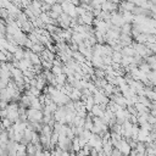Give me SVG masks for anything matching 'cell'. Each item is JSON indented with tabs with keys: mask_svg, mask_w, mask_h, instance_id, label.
Masks as SVG:
<instances>
[{
	"mask_svg": "<svg viewBox=\"0 0 156 156\" xmlns=\"http://www.w3.org/2000/svg\"><path fill=\"white\" fill-rule=\"evenodd\" d=\"M27 121L28 122H41L43 119V110H38V108H33V107H28L27 108Z\"/></svg>",
	"mask_w": 156,
	"mask_h": 156,
	"instance_id": "1",
	"label": "cell"
},
{
	"mask_svg": "<svg viewBox=\"0 0 156 156\" xmlns=\"http://www.w3.org/2000/svg\"><path fill=\"white\" fill-rule=\"evenodd\" d=\"M115 146L119 149V151L122 152V155H129V152H130V145H129V143L124 138H122Z\"/></svg>",
	"mask_w": 156,
	"mask_h": 156,
	"instance_id": "2",
	"label": "cell"
},
{
	"mask_svg": "<svg viewBox=\"0 0 156 156\" xmlns=\"http://www.w3.org/2000/svg\"><path fill=\"white\" fill-rule=\"evenodd\" d=\"M101 10H104V11H110V12L117 11V10H118V4H115V2H111L110 0H106L105 2L101 4Z\"/></svg>",
	"mask_w": 156,
	"mask_h": 156,
	"instance_id": "3",
	"label": "cell"
},
{
	"mask_svg": "<svg viewBox=\"0 0 156 156\" xmlns=\"http://www.w3.org/2000/svg\"><path fill=\"white\" fill-rule=\"evenodd\" d=\"M118 43H119L122 46L132 45V43H133V37H132L130 34L121 33V34H119V39H118Z\"/></svg>",
	"mask_w": 156,
	"mask_h": 156,
	"instance_id": "4",
	"label": "cell"
},
{
	"mask_svg": "<svg viewBox=\"0 0 156 156\" xmlns=\"http://www.w3.org/2000/svg\"><path fill=\"white\" fill-rule=\"evenodd\" d=\"M89 113L91 116H95V117H102L104 116V110L100 107L99 104H94L93 107H91V110L89 111Z\"/></svg>",
	"mask_w": 156,
	"mask_h": 156,
	"instance_id": "5",
	"label": "cell"
},
{
	"mask_svg": "<svg viewBox=\"0 0 156 156\" xmlns=\"http://www.w3.org/2000/svg\"><path fill=\"white\" fill-rule=\"evenodd\" d=\"M121 52H122L123 56H134V55L136 54L135 50H134V48H133L132 45H126V46H123L122 50H121Z\"/></svg>",
	"mask_w": 156,
	"mask_h": 156,
	"instance_id": "6",
	"label": "cell"
},
{
	"mask_svg": "<svg viewBox=\"0 0 156 156\" xmlns=\"http://www.w3.org/2000/svg\"><path fill=\"white\" fill-rule=\"evenodd\" d=\"M12 55H13V58L17 60V61L24 58V48H23V46H18V48L16 49V51H15Z\"/></svg>",
	"mask_w": 156,
	"mask_h": 156,
	"instance_id": "7",
	"label": "cell"
},
{
	"mask_svg": "<svg viewBox=\"0 0 156 156\" xmlns=\"http://www.w3.org/2000/svg\"><path fill=\"white\" fill-rule=\"evenodd\" d=\"M44 49H45V45L41 44V43H33V45H32V48H30V50H32L33 52L39 54V55L43 52Z\"/></svg>",
	"mask_w": 156,
	"mask_h": 156,
	"instance_id": "8",
	"label": "cell"
},
{
	"mask_svg": "<svg viewBox=\"0 0 156 156\" xmlns=\"http://www.w3.org/2000/svg\"><path fill=\"white\" fill-rule=\"evenodd\" d=\"M52 132H54L52 126H49V124H44V123H43V126H41V130H40V133H39V134H43V135H48V136H50V135L52 134Z\"/></svg>",
	"mask_w": 156,
	"mask_h": 156,
	"instance_id": "9",
	"label": "cell"
},
{
	"mask_svg": "<svg viewBox=\"0 0 156 156\" xmlns=\"http://www.w3.org/2000/svg\"><path fill=\"white\" fill-rule=\"evenodd\" d=\"M138 68H139V71L143 72V73H149V72L151 71V67H150V65H149L146 61H143L141 63H139V65H138Z\"/></svg>",
	"mask_w": 156,
	"mask_h": 156,
	"instance_id": "10",
	"label": "cell"
},
{
	"mask_svg": "<svg viewBox=\"0 0 156 156\" xmlns=\"http://www.w3.org/2000/svg\"><path fill=\"white\" fill-rule=\"evenodd\" d=\"M132 27H133V24H132L130 22H124V23L121 26V33H124V34H130Z\"/></svg>",
	"mask_w": 156,
	"mask_h": 156,
	"instance_id": "11",
	"label": "cell"
},
{
	"mask_svg": "<svg viewBox=\"0 0 156 156\" xmlns=\"http://www.w3.org/2000/svg\"><path fill=\"white\" fill-rule=\"evenodd\" d=\"M122 17L124 20V22H133V18H134V15L132 13V11H123L122 12Z\"/></svg>",
	"mask_w": 156,
	"mask_h": 156,
	"instance_id": "12",
	"label": "cell"
},
{
	"mask_svg": "<svg viewBox=\"0 0 156 156\" xmlns=\"http://www.w3.org/2000/svg\"><path fill=\"white\" fill-rule=\"evenodd\" d=\"M122 52L121 51H112L111 54V57H112V62H116V63H119L121 60H122Z\"/></svg>",
	"mask_w": 156,
	"mask_h": 156,
	"instance_id": "13",
	"label": "cell"
},
{
	"mask_svg": "<svg viewBox=\"0 0 156 156\" xmlns=\"http://www.w3.org/2000/svg\"><path fill=\"white\" fill-rule=\"evenodd\" d=\"M26 154L27 155H35V145L32 143H28L26 145Z\"/></svg>",
	"mask_w": 156,
	"mask_h": 156,
	"instance_id": "14",
	"label": "cell"
},
{
	"mask_svg": "<svg viewBox=\"0 0 156 156\" xmlns=\"http://www.w3.org/2000/svg\"><path fill=\"white\" fill-rule=\"evenodd\" d=\"M51 10H52V11H55L56 13H58V15H61V13L63 12L62 6H61V4H60V2H54V4L51 5Z\"/></svg>",
	"mask_w": 156,
	"mask_h": 156,
	"instance_id": "15",
	"label": "cell"
},
{
	"mask_svg": "<svg viewBox=\"0 0 156 156\" xmlns=\"http://www.w3.org/2000/svg\"><path fill=\"white\" fill-rule=\"evenodd\" d=\"M50 69H51V72H52L55 76L62 73V66H61V65H52Z\"/></svg>",
	"mask_w": 156,
	"mask_h": 156,
	"instance_id": "16",
	"label": "cell"
},
{
	"mask_svg": "<svg viewBox=\"0 0 156 156\" xmlns=\"http://www.w3.org/2000/svg\"><path fill=\"white\" fill-rule=\"evenodd\" d=\"M146 46L152 51V54H156V41H152V43H145Z\"/></svg>",
	"mask_w": 156,
	"mask_h": 156,
	"instance_id": "17",
	"label": "cell"
},
{
	"mask_svg": "<svg viewBox=\"0 0 156 156\" xmlns=\"http://www.w3.org/2000/svg\"><path fill=\"white\" fill-rule=\"evenodd\" d=\"M48 15H49L51 18H54V20H57V18H58V16H60L58 13H56V12H55V11H52V10L48 11Z\"/></svg>",
	"mask_w": 156,
	"mask_h": 156,
	"instance_id": "18",
	"label": "cell"
},
{
	"mask_svg": "<svg viewBox=\"0 0 156 156\" xmlns=\"http://www.w3.org/2000/svg\"><path fill=\"white\" fill-rule=\"evenodd\" d=\"M147 122H149L150 124H156V117L149 113V116H147Z\"/></svg>",
	"mask_w": 156,
	"mask_h": 156,
	"instance_id": "19",
	"label": "cell"
},
{
	"mask_svg": "<svg viewBox=\"0 0 156 156\" xmlns=\"http://www.w3.org/2000/svg\"><path fill=\"white\" fill-rule=\"evenodd\" d=\"M110 1H111V2H115V4H119L121 0H110Z\"/></svg>",
	"mask_w": 156,
	"mask_h": 156,
	"instance_id": "20",
	"label": "cell"
},
{
	"mask_svg": "<svg viewBox=\"0 0 156 156\" xmlns=\"http://www.w3.org/2000/svg\"><path fill=\"white\" fill-rule=\"evenodd\" d=\"M62 1H63V0H55V2H60V4H61Z\"/></svg>",
	"mask_w": 156,
	"mask_h": 156,
	"instance_id": "21",
	"label": "cell"
}]
</instances>
